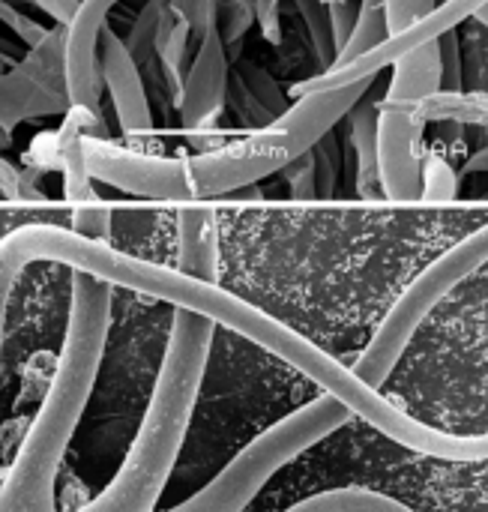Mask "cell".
Instances as JSON below:
<instances>
[{
	"label": "cell",
	"instance_id": "obj_1",
	"mask_svg": "<svg viewBox=\"0 0 488 512\" xmlns=\"http://www.w3.org/2000/svg\"><path fill=\"white\" fill-rule=\"evenodd\" d=\"M318 396L324 390L309 375L213 318L195 390L147 512L186 510L255 441Z\"/></svg>",
	"mask_w": 488,
	"mask_h": 512
},
{
	"label": "cell",
	"instance_id": "obj_2",
	"mask_svg": "<svg viewBox=\"0 0 488 512\" xmlns=\"http://www.w3.org/2000/svg\"><path fill=\"white\" fill-rule=\"evenodd\" d=\"M375 78H366L351 87L339 90H318L297 96L291 108L276 117L270 126L258 129L246 141L225 144L219 150L201 153L195 159L180 162H135V159H117L111 153L90 156L87 168L96 174H105L108 180L132 177L156 195H174V198H204L219 192H234L240 186H249L273 171H282L288 162L312 150L333 126L351 114V108L366 96Z\"/></svg>",
	"mask_w": 488,
	"mask_h": 512
},
{
	"label": "cell",
	"instance_id": "obj_3",
	"mask_svg": "<svg viewBox=\"0 0 488 512\" xmlns=\"http://www.w3.org/2000/svg\"><path fill=\"white\" fill-rule=\"evenodd\" d=\"M488 264V222L471 231L465 240L450 246L444 255H438L396 300V306L387 312L384 324L378 327L369 348L354 360V372L375 390L390 378L393 366L399 363L402 351L408 348L417 327L426 321V315L468 276H474L480 267Z\"/></svg>",
	"mask_w": 488,
	"mask_h": 512
},
{
	"label": "cell",
	"instance_id": "obj_4",
	"mask_svg": "<svg viewBox=\"0 0 488 512\" xmlns=\"http://www.w3.org/2000/svg\"><path fill=\"white\" fill-rule=\"evenodd\" d=\"M488 0H444L435 9H429L423 18H417L411 27L387 36L381 45H375L372 51H366L363 57H357L354 63H348L345 69H324L300 84L291 87V96H306V93H318V90H339V87H351L360 84L366 78H378L381 69L393 66L396 60L435 45L441 36L453 33L462 21L477 18V12L486 6Z\"/></svg>",
	"mask_w": 488,
	"mask_h": 512
},
{
	"label": "cell",
	"instance_id": "obj_5",
	"mask_svg": "<svg viewBox=\"0 0 488 512\" xmlns=\"http://www.w3.org/2000/svg\"><path fill=\"white\" fill-rule=\"evenodd\" d=\"M423 129L426 117L420 108H387L378 102V174L387 201H420Z\"/></svg>",
	"mask_w": 488,
	"mask_h": 512
},
{
	"label": "cell",
	"instance_id": "obj_6",
	"mask_svg": "<svg viewBox=\"0 0 488 512\" xmlns=\"http://www.w3.org/2000/svg\"><path fill=\"white\" fill-rule=\"evenodd\" d=\"M228 90V54L225 42L216 27H210L201 39L198 57L189 69L186 87H183V123L186 129H210L216 126L222 108H225V93Z\"/></svg>",
	"mask_w": 488,
	"mask_h": 512
},
{
	"label": "cell",
	"instance_id": "obj_7",
	"mask_svg": "<svg viewBox=\"0 0 488 512\" xmlns=\"http://www.w3.org/2000/svg\"><path fill=\"white\" fill-rule=\"evenodd\" d=\"M117 0H84L75 6L72 30L66 39V72H69V90L78 102L93 105V87H96V36L99 21Z\"/></svg>",
	"mask_w": 488,
	"mask_h": 512
},
{
	"label": "cell",
	"instance_id": "obj_8",
	"mask_svg": "<svg viewBox=\"0 0 488 512\" xmlns=\"http://www.w3.org/2000/svg\"><path fill=\"white\" fill-rule=\"evenodd\" d=\"M435 93H441L438 42L393 63V81H390L381 105H387V108H420Z\"/></svg>",
	"mask_w": 488,
	"mask_h": 512
},
{
	"label": "cell",
	"instance_id": "obj_9",
	"mask_svg": "<svg viewBox=\"0 0 488 512\" xmlns=\"http://www.w3.org/2000/svg\"><path fill=\"white\" fill-rule=\"evenodd\" d=\"M102 63H105V78L108 87L114 93V102L120 108L123 126L129 129H144L150 123L147 117V105H144V93L132 66V54L123 42H117L114 36H105V51H102Z\"/></svg>",
	"mask_w": 488,
	"mask_h": 512
},
{
	"label": "cell",
	"instance_id": "obj_10",
	"mask_svg": "<svg viewBox=\"0 0 488 512\" xmlns=\"http://www.w3.org/2000/svg\"><path fill=\"white\" fill-rule=\"evenodd\" d=\"M351 144L357 156V192L363 198H384L378 174V102L366 96L351 108Z\"/></svg>",
	"mask_w": 488,
	"mask_h": 512
},
{
	"label": "cell",
	"instance_id": "obj_11",
	"mask_svg": "<svg viewBox=\"0 0 488 512\" xmlns=\"http://www.w3.org/2000/svg\"><path fill=\"white\" fill-rule=\"evenodd\" d=\"M387 36H390V27H387V18H384V0H360L357 24H354L348 42L342 45V51L336 54L330 69H345L348 63H354L366 51L381 45Z\"/></svg>",
	"mask_w": 488,
	"mask_h": 512
},
{
	"label": "cell",
	"instance_id": "obj_12",
	"mask_svg": "<svg viewBox=\"0 0 488 512\" xmlns=\"http://www.w3.org/2000/svg\"><path fill=\"white\" fill-rule=\"evenodd\" d=\"M306 30H309V39H312V48H315V57H318V66L321 72L333 66L336 60V45H333V27H330V6L324 0H294Z\"/></svg>",
	"mask_w": 488,
	"mask_h": 512
},
{
	"label": "cell",
	"instance_id": "obj_13",
	"mask_svg": "<svg viewBox=\"0 0 488 512\" xmlns=\"http://www.w3.org/2000/svg\"><path fill=\"white\" fill-rule=\"evenodd\" d=\"M237 72H240L243 87H246V90H249L273 117H282V114L291 108V96L282 93V87L273 81V75H270L264 66H258V63H252V60H240Z\"/></svg>",
	"mask_w": 488,
	"mask_h": 512
},
{
	"label": "cell",
	"instance_id": "obj_14",
	"mask_svg": "<svg viewBox=\"0 0 488 512\" xmlns=\"http://www.w3.org/2000/svg\"><path fill=\"white\" fill-rule=\"evenodd\" d=\"M309 153L315 162L318 198H333L339 189V177H342V144H339V138L333 132H327Z\"/></svg>",
	"mask_w": 488,
	"mask_h": 512
},
{
	"label": "cell",
	"instance_id": "obj_15",
	"mask_svg": "<svg viewBox=\"0 0 488 512\" xmlns=\"http://www.w3.org/2000/svg\"><path fill=\"white\" fill-rule=\"evenodd\" d=\"M459 195V174L441 156L423 159V201H453Z\"/></svg>",
	"mask_w": 488,
	"mask_h": 512
},
{
	"label": "cell",
	"instance_id": "obj_16",
	"mask_svg": "<svg viewBox=\"0 0 488 512\" xmlns=\"http://www.w3.org/2000/svg\"><path fill=\"white\" fill-rule=\"evenodd\" d=\"M255 24V0H225L219 9V36L228 45L246 36V30Z\"/></svg>",
	"mask_w": 488,
	"mask_h": 512
},
{
	"label": "cell",
	"instance_id": "obj_17",
	"mask_svg": "<svg viewBox=\"0 0 488 512\" xmlns=\"http://www.w3.org/2000/svg\"><path fill=\"white\" fill-rule=\"evenodd\" d=\"M285 180H288V189H291V198L297 201H312L318 198V186H315V162H312V153L306 150L303 156H297L294 162H288L282 168Z\"/></svg>",
	"mask_w": 488,
	"mask_h": 512
},
{
	"label": "cell",
	"instance_id": "obj_18",
	"mask_svg": "<svg viewBox=\"0 0 488 512\" xmlns=\"http://www.w3.org/2000/svg\"><path fill=\"white\" fill-rule=\"evenodd\" d=\"M435 6H438V0H384V18H387L390 36L411 27L417 18H423Z\"/></svg>",
	"mask_w": 488,
	"mask_h": 512
},
{
	"label": "cell",
	"instance_id": "obj_19",
	"mask_svg": "<svg viewBox=\"0 0 488 512\" xmlns=\"http://www.w3.org/2000/svg\"><path fill=\"white\" fill-rule=\"evenodd\" d=\"M438 54H441V87L459 90L462 87V45L456 39V30L438 39Z\"/></svg>",
	"mask_w": 488,
	"mask_h": 512
},
{
	"label": "cell",
	"instance_id": "obj_20",
	"mask_svg": "<svg viewBox=\"0 0 488 512\" xmlns=\"http://www.w3.org/2000/svg\"><path fill=\"white\" fill-rule=\"evenodd\" d=\"M357 15H360V3L357 0H345V3H333L330 6V27H333V45H336V54L342 51V45L348 42L354 24H357Z\"/></svg>",
	"mask_w": 488,
	"mask_h": 512
},
{
	"label": "cell",
	"instance_id": "obj_21",
	"mask_svg": "<svg viewBox=\"0 0 488 512\" xmlns=\"http://www.w3.org/2000/svg\"><path fill=\"white\" fill-rule=\"evenodd\" d=\"M180 15L195 33H207L210 27H216L219 0H180Z\"/></svg>",
	"mask_w": 488,
	"mask_h": 512
},
{
	"label": "cell",
	"instance_id": "obj_22",
	"mask_svg": "<svg viewBox=\"0 0 488 512\" xmlns=\"http://www.w3.org/2000/svg\"><path fill=\"white\" fill-rule=\"evenodd\" d=\"M255 21H261L264 36L273 45L282 42V0H255Z\"/></svg>",
	"mask_w": 488,
	"mask_h": 512
},
{
	"label": "cell",
	"instance_id": "obj_23",
	"mask_svg": "<svg viewBox=\"0 0 488 512\" xmlns=\"http://www.w3.org/2000/svg\"><path fill=\"white\" fill-rule=\"evenodd\" d=\"M462 174H488V144L468 159V165L462 168Z\"/></svg>",
	"mask_w": 488,
	"mask_h": 512
},
{
	"label": "cell",
	"instance_id": "obj_24",
	"mask_svg": "<svg viewBox=\"0 0 488 512\" xmlns=\"http://www.w3.org/2000/svg\"><path fill=\"white\" fill-rule=\"evenodd\" d=\"M39 3H42L51 15H57V18H63V21H66V18H69V12L78 6L75 0H39Z\"/></svg>",
	"mask_w": 488,
	"mask_h": 512
},
{
	"label": "cell",
	"instance_id": "obj_25",
	"mask_svg": "<svg viewBox=\"0 0 488 512\" xmlns=\"http://www.w3.org/2000/svg\"><path fill=\"white\" fill-rule=\"evenodd\" d=\"M477 21H483V24L488 27V3L483 6V9H480V12H477Z\"/></svg>",
	"mask_w": 488,
	"mask_h": 512
},
{
	"label": "cell",
	"instance_id": "obj_26",
	"mask_svg": "<svg viewBox=\"0 0 488 512\" xmlns=\"http://www.w3.org/2000/svg\"><path fill=\"white\" fill-rule=\"evenodd\" d=\"M480 198H486V201H488V189H486V192H480Z\"/></svg>",
	"mask_w": 488,
	"mask_h": 512
}]
</instances>
